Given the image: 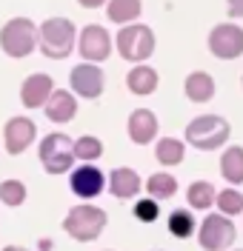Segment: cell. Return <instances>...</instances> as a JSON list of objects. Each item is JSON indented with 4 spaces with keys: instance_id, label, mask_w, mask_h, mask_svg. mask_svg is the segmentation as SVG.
I'll list each match as a JSON object with an SVG mask.
<instances>
[{
    "instance_id": "1",
    "label": "cell",
    "mask_w": 243,
    "mask_h": 251,
    "mask_svg": "<svg viewBox=\"0 0 243 251\" xmlns=\"http://www.w3.org/2000/svg\"><path fill=\"white\" fill-rule=\"evenodd\" d=\"M78 43V29L69 17H49L37 26V49L49 60H63Z\"/></svg>"
},
{
    "instance_id": "2",
    "label": "cell",
    "mask_w": 243,
    "mask_h": 251,
    "mask_svg": "<svg viewBox=\"0 0 243 251\" xmlns=\"http://www.w3.org/2000/svg\"><path fill=\"white\" fill-rule=\"evenodd\" d=\"M229 134H232V126L220 114H200V117H194L192 123L186 126V143L192 149H200V151L223 149Z\"/></svg>"
},
{
    "instance_id": "3",
    "label": "cell",
    "mask_w": 243,
    "mask_h": 251,
    "mask_svg": "<svg viewBox=\"0 0 243 251\" xmlns=\"http://www.w3.org/2000/svg\"><path fill=\"white\" fill-rule=\"evenodd\" d=\"M106 220L109 217L103 208H97L92 203H81L69 208V214L63 217V231L78 243H95L106 228Z\"/></svg>"
},
{
    "instance_id": "4",
    "label": "cell",
    "mask_w": 243,
    "mask_h": 251,
    "mask_svg": "<svg viewBox=\"0 0 243 251\" xmlns=\"http://www.w3.org/2000/svg\"><path fill=\"white\" fill-rule=\"evenodd\" d=\"M0 49L12 57L23 60L37 49V23L29 17H12L3 29H0Z\"/></svg>"
},
{
    "instance_id": "5",
    "label": "cell",
    "mask_w": 243,
    "mask_h": 251,
    "mask_svg": "<svg viewBox=\"0 0 243 251\" xmlns=\"http://www.w3.org/2000/svg\"><path fill=\"white\" fill-rule=\"evenodd\" d=\"M114 46L117 54L129 63H146L155 54V31L143 26V23H129V26H120L117 37H114Z\"/></svg>"
},
{
    "instance_id": "6",
    "label": "cell",
    "mask_w": 243,
    "mask_h": 251,
    "mask_svg": "<svg viewBox=\"0 0 243 251\" xmlns=\"http://www.w3.org/2000/svg\"><path fill=\"white\" fill-rule=\"evenodd\" d=\"M37 157H40V166L46 169V174L72 172V166H75V140H69L63 131L46 134V137L40 140Z\"/></svg>"
},
{
    "instance_id": "7",
    "label": "cell",
    "mask_w": 243,
    "mask_h": 251,
    "mask_svg": "<svg viewBox=\"0 0 243 251\" xmlns=\"http://www.w3.org/2000/svg\"><path fill=\"white\" fill-rule=\"evenodd\" d=\"M235 240H238V228L226 214H206L197 228V243L203 251H229Z\"/></svg>"
},
{
    "instance_id": "8",
    "label": "cell",
    "mask_w": 243,
    "mask_h": 251,
    "mask_svg": "<svg viewBox=\"0 0 243 251\" xmlns=\"http://www.w3.org/2000/svg\"><path fill=\"white\" fill-rule=\"evenodd\" d=\"M69 86H72V94L75 97H83V100H97L103 89H106V75L97 63H78L69 75Z\"/></svg>"
},
{
    "instance_id": "9",
    "label": "cell",
    "mask_w": 243,
    "mask_h": 251,
    "mask_svg": "<svg viewBox=\"0 0 243 251\" xmlns=\"http://www.w3.org/2000/svg\"><path fill=\"white\" fill-rule=\"evenodd\" d=\"M209 51L217 60H238L243 54V29L238 23H217L209 31Z\"/></svg>"
},
{
    "instance_id": "10",
    "label": "cell",
    "mask_w": 243,
    "mask_h": 251,
    "mask_svg": "<svg viewBox=\"0 0 243 251\" xmlns=\"http://www.w3.org/2000/svg\"><path fill=\"white\" fill-rule=\"evenodd\" d=\"M78 51H81V57L86 63L109 60V54H112V34L103 26H97V23H89L78 34Z\"/></svg>"
},
{
    "instance_id": "11",
    "label": "cell",
    "mask_w": 243,
    "mask_h": 251,
    "mask_svg": "<svg viewBox=\"0 0 243 251\" xmlns=\"http://www.w3.org/2000/svg\"><path fill=\"white\" fill-rule=\"evenodd\" d=\"M69 186H72V191L81 200H95V197L103 194V188H106V174L100 172L95 163H83L78 169H72Z\"/></svg>"
},
{
    "instance_id": "12",
    "label": "cell",
    "mask_w": 243,
    "mask_h": 251,
    "mask_svg": "<svg viewBox=\"0 0 243 251\" xmlns=\"http://www.w3.org/2000/svg\"><path fill=\"white\" fill-rule=\"evenodd\" d=\"M37 137V126L29 117H12L9 123L3 126V143H6V151L12 157H20Z\"/></svg>"
},
{
    "instance_id": "13",
    "label": "cell",
    "mask_w": 243,
    "mask_h": 251,
    "mask_svg": "<svg viewBox=\"0 0 243 251\" xmlns=\"http://www.w3.org/2000/svg\"><path fill=\"white\" fill-rule=\"evenodd\" d=\"M52 92H54L52 75L34 72V75H29V77L23 80V86H20V103H23L26 109H43Z\"/></svg>"
},
{
    "instance_id": "14",
    "label": "cell",
    "mask_w": 243,
    "mask_h": 251,
    "mask_svg": "<svg viewBox=\"0 0 243 251\" xmlns=\"http://www.w3.org/2000/svg\"><path fill=\"white\" fill-rule=\"evenodd\" d=\"M126 131H129V140L135 146L155 143V137H158V117H155V111L135 109L129 114V120H126Z\"/></svg>"
},
{
    "instance_id": "15",
    "label": "cell",
    "mask_w": 243,
    "mask_h": 251,
    "mask_svg": "<svg viewBox=\"0 0 243 251\" xmlns=\"http://www.w3.org/2000/svg\"><path fill=\"white\" fill-rule=\"evenodd\" d=\"M43 111H46V117L52 123H69L78 114V97L69 89H54V92L49 94Z\"/></svg>"
},
{
    "instance_id": "16",
    "label": "cell",
    "mask_w": 243,
    "mask_h": 251,
    "mask_svg": "<svg viewBox=\"0 0 243 251\" xmlns=\"http://www.w3.org/2000/svg\"><path fill=\"white\" fill-rule=\"evenodd\" d=\"M140 174L129 169V166H120V169H114L109 174V194L117 197V200H132V197H137L140 194Z\"/></svg>"
},
{
    "instance_id": "17",
    "label": "cell",
    "mask_w": 243,
    "mask_h": 251,
    "mask_svg": "<svg viewBox=\"0 0 243 251\" xmlns=\"http://www.w3.org/2000/svg\"><path fill=\"white\" fill-rule=\"evenodd\" d=\"M158 72L152 69V66H146V63H137V66H132V72L126 75V86H129L132 94H137V97H149V94L158 92Z\"/></svg>"
},
{
    "instance_id": "18",
    "label": "cell",
    "mask_w": 243,
    "mask_h": 251,
    "mask_svg": "<svg viewBox=\"0 0 243 251\" xmlns=\"http://www.w3.org/2000/svg\"><path fill=\"white\" fill-rule=\"evenodd\" d=\"M183 92L192 103H209L215 97V77L209 72H192L183 83Z\"/></svg>"
},
{
    "instance_id": "19",
    "label": "cell",
    "mask_w": 243,
    "mask_h": 251,
    "mask_svg": "<svg viewBox=\"0 0 243 251\" xmlns=\"http://www.w3.org/2000/svg\"><path fill=\"white\" fill-rule=\"evenodd\" d=\"M143 12V3L140 0H109L106 3V17L117 23V26H129L137 23V17Z\"/></svg>"
},
{
    "instance_id": "20",
    "label": "cell",
    "mask_w": 243,
    "mask_h": 251,
    "mask_svg": "<svg viewBox=\"0 0 243 251\" xmlns=\"http://www.w3.org/2000/svg\"><path fill=\"white\" fill-rule=\"evenodd\" d=\"M220 174L229 186L243 183V146H229L220 154Z\"/></svg>"
},
{
    "instance_id": "21",
    "label": "cell",
    "mask_w": 243,
    "mask_h": 251,
    "mask_svg": "<svg viewBox=\"0 0 243 251\" xmlns=\"http://www.w3.org/2000/svg\"><path fill=\"white\" fill-rule=\"evenodd\" d=\"M217 188L212 186L209 180H194L192 186L186 188V203L192 211H206L209 205H215Z\"/></svg>"
},
{
    "instance_id": "22",
    "label": "cell",
    "mask_w": 243,
    "mask_h": 251,
    "mask_svg": "<svg viewBox=\"0 0 243 251\" xmlns=\"http://www.w3.org/2000/svg\"><path fill=\"white\" fill-rule=\"evenodd\" d=\"M155 157L161 166H180L183 157H186V146L178 137H161L155 146Z\"/></svg>"
},
{
    "instance_id": "23",
    "label": "cell",
    "mask_w": 243,
    "mask_h": 251,
    "mask_svg": "<svg viewBox=\"0 0 243 251\" xmlns=\"http://www.w3.org/2000/svg\"><path fill=\"white\" fill-rule=\"evenodd\" d=\"M166 228H169V234H172V237L186 240V237L194 234L197 223H194V214L189 211V208H175V211L166 217Z\"/></svg>"
},
{
    "instance_id": "24",
    "label": "cell",
    "mask_w": 243,
    "mask_h": 251,
    "mask_svg": "<svg viewBox=\"0 0 243 251\" xmlns=\"http://www.w3.org/2000/svg\"><path fill=\"white\" fill-rule=\"evenodd\" d=\"M146 191H149L152 200H169V197L178 194V180L169 172H158L146 180Z\"/></svg>"
},
{
    "instance_id": "25",
    "label": "cell",
    "mask_w": 243,
    "mask_h": 251,
    "mask_svg": "<svg viewBox=\"0 0 243 251\" xmlns=\"http://www.w3.org/2000/svg\"><path fill=\"white\" fill-rule=\"evenodd\" d=\"M103 157V143L92 137V134H83L75 140V160H83V163H95Z\"/></svg>"
},
{
    "instance_id": "26",
    "label": "cell",
    "mask_w": 243,
    "mask_h": 251,
    "mask_svg": "<svg viewBox=\"0 0 243 251\" xmlns=\"http://www.w3.org/2000/svg\"><path fill=\"white\" fill-rule=\"evenodd\" d=\"M215 203H217V208H220V214H226V217L243 214V194L238 191V188H223V191H217Z\"/></svg>"
},
{
    "instance_id": "27",
    "label": "cell",
    "mask_w": 243,
    "mask_h": 251,
    "mask_svg": "<svg viewBox=\"0 0 243 251\" xmlns=\"http://www.w3.org/2000/svg\"><path fill=\"white\" fill-rule=\"evenodd\" d=\"M0 203L9 205V208H17V205L26 203V186H23V180H3L0 183Z\"/></svg>"
},
{
    "instance_id": "28",
    "label": "cell",
    "mask_w": 243,
    "mask_h": 251,
    "mask_svg": "<svg viewBox=\"0 0 243 251\" xmlns=\"http://www.w3.org/2000/svg\"><path fill=\"white\" fill-rule=\"evenodd\" d=\"M132 214L140 220V223H155V220L161 217V208H158V200H152V197H140L137 203H135V208H132Z\"/></svg>"
},
{
    "instance_id": "29",
    "label": "cell",
    "mask_w": 243,
    "mask_h": 251,
    "mask_svg": "<svg viewBox=\"0 0 243 251\" xmlns=\"http://www.w3.org/2000/svg\"><path fill=\"white\" fill-rule=\"evenodd\" d=\"M229 17H243V0H226Z\"/></svg>"
},
{
    "instance_id": "30",
    "label": "cell",
    "mask_w": 243,
    "mask_h": 251,
    "mask_svg": "<svg viewBox=\"0 0 243 251\" xmlns=\"http://www.w3.org/2000/svg\"><path fill=\"white\" fill-rule=\"evenodd\" d=\"M78 3H81L83 9H100V6H106L109 0H78Z\"/></svg>"
},
{
    "instance_id": "31",
    "label": "cell",
    "mask_w": 243,
    "mask_h": 251,
    "mask_svg": "<svg viewBox=\"0 0 243 251\" xmlns=\"http://www.w3.org/2000/svg\"><path fill=\"white\" fill-rule=\"evenodd\" d=\"M52 246H54V243H52L49 237H40V240H37V249L40 251H52Z\"/></svg>"
},
{
    "instance_id": "32",
    "label": "cell",
    "mask_w": 243,
    "mask_h": 251,
    "mask_svg": "<svg viewBox=\"0 0 243 251\" xmlns=\"http://www.w3.org/2000/svg\"><path fill=\"white\" fill-rule=\"evenodd\" d=\"M3 251H29V249H23V246H6Z\"/></svg>"
},
{
    "instance_id": "33",
    "label": "cell",
    "mask_w": 243,
    "mask_h": 251,
    "mask_svg": "<svg viewBox=\"0 0 243 251\" xmlns=\"http://www.w3.org/2000/svg\"><path fill=\"white\" fill-rule=\"evenodd\" d=\"M235 251H243V249H235Z\"/></svg>"
},
{
    "instance_id": "34",
    "label": "cell",
    "mask_w": 243,
    "mask_h": 251,
    "mask_svg": "<svg viewBox=\"0 0 243 251\" xmlns=\"http://www.w3.org/2000/svg\"><path fill=\"white\" fill-rule=\"evenodd\" d=\"M241 83H243V77H241Z\"/></svg>"
}]
</instances>
